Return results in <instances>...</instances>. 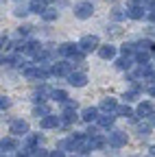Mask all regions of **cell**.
<instances>
[{
    "label": "cell",
    "instance_id": "obj_1",
    "mask_svg": "<svg viewBox=\"0 0 155 157\" xmlns=\"http://www.w3.org/2000/svg\"><path fill=\"white\" fill-rule=\"evenodd\" d=\"M76 46H79V50H83V52H92V50H99L101 42H99V37H96V35H85Z\"/></svg>",
    "mask_w": 155,
    "mask_h": 157
},
{
    "label": "cell",
    "instance_id": "obj_2",
    "mask_svg": "<svg viewBox=\"0 0 155 157\" xmlns=\"http://www.w3.org/2000/svg\"><path fill=\"white\" fill-rule=\"evenodd\" d=\"M127 140H129L127 133H125V131H118V129L111 131V133L107 135V142H109V146H114V148H122V146L127 144Z\"/></svg>",
    "mask_w": 155,
    "mask_h": 157
},
{
    "label": "cell",
    "instance_id": "obj_3",
    "mask_svg": "<svg viewBox=\"0 0 155 157\" xmlns=\"http://www.w3.org/2000/svg\"><path fill=\"white\" fill-rule=\"evenodd\" d=\"M92 13H94V5L92 2H79L74 7V15L79 20H87V17H92Z\"/></svg>",
    "mask_w": 155,
    "mask_h": 157
},
{
    "label": "cell",
    "instance_id": "obj_4",
    "mask_svg": "<svg viewBox=\"0 0 155 157\" xmlns=\"http://www.w3.org/2000/svg\"><path fill=\"white\" fill-rule=\"evenodd\" d=\"M9 129H11V135H26L29 133V122L22 120V118H17V120H13L9 124Z\"/></svg>",
    "mask_w": 155,
    "mask_h": 157
},
{
    "label": "cell",
    "instance_id": "obj_5",
    "mask_svg": "<svg viewBox=\"0 0 155 157\" xmlns=\"http://www.w3.org/2000/svg\"><path fill=\"white\" fill-rule=\"evenodd\" d=\"M68 83L72 87H83L87 83V74L85 72H70L68 74Z\"/></svg>",
    "mask_w": 155,
    "mask_h": 157
},
{
    "label": "cell",
    "instance_id": "obj_6",
    "mask_svg": "<svg viewBox=\"0 0 155 157\" xmlns=\"http://www.w3.org/2000/svg\"><path fill=\"white\" fill-rule=\"evenodd\" d=\"M146 13H149V9H146L144 5H131V7L127 9V15H129L131 20H142Z\"/></svg>",
    "mask_w": 155,
    "mask_h": 157
},
{
    "label": "cell",
    "instance_id": "obj_7",
    "mask_svg": "<svg viewBox=\"0 0 155 157\" xmlns=\"http://www.w3.org/2000/svg\"><path fill=\"white\" fill-rule=\"evenodd\" d=\"M72 61H57L55 66H52V74L55 76H68L70 72H72V66H70Z\"/></svg>",
    "mask_w": 155,
    "mask_h": 157
},
{
    "label": "cell",
    "instance_id": "obj_8",
    "mask_svg": "<svg viewBox=\"0 0 155 157\" xmlns=\"http://www.w3.org/2000/svg\"><path fill=\"white\" fill-rule=\"evenodd\" d=\"M57 127H61V116L57 118V116H52V113H48V116H44L42 118V129H57Z\"/></svg>",
    "mask_w": 155,
    "mask_h": 157
},
{
    "label": "cell",
    "instance_id": "obj_9",
    "mask_svg": "<svg viewBox=\"0 0 155 157\" xmlns=\"http://www.w3.org/2000/svg\"><path fill=\"white\" fill-rule=\"evenodd\" d=\"M81 120L87 122V124L96 122V120H99V109H96V107H87V109H83V111H81Z\"/></svg>",
    "mask_w": 155,
    "mask_h": 157
},
{
    "label": "cell",
    "instance_id": "obj_10",
    "mask_svg": "<svg viewBox=\"0 0 155 157\" xmlns=\"http://www.w3.org/2000/svg\"><path fill=\"white\" fill-rule=\"evenodd\" d=\"M99 57L101 59H105V61H109V59H114L116 57V46H111V44H105V46H99Z\"/></svg>",
    "mask_w": 155,
    "mask_h": 157
},
{
    "label": "cell",
    "instance_id": "obj_11",
    "mask_svg": "<svg viewBox=\"0 0 155 157\" xmlns=\"http://www.w3.org/2000/svg\"><path fill=\"white\" fill-rule=\"evenodd\" d=\"M114 122H116V118H114L111 113H103L99 120H96L99 129H111V127H114Z\"/></svg>",
    "mask_w": 155,
    "mask_h": 157
},
{
    "label": "cell",
    "instance_id": "obj_12",
    "mask_svg": "<svg viewBox=\"0 0 155 157\" xmlns=\"http://www.w3.org/2000/svg\"><path fill=\"white\" fill-rule=\"evenodd\" d=\"M135 113H138L140 118H149V116L153 113V105H151L149 101H142L138 107H135Z\"/></svg>",
    "mask_w": 155,
    "mask_h": 157
},
{
    "label": "cell",
    "instance_id": "obj_13",
    "mask_svg": "<svg viewBox=\"0 0 155 157\" xmlns=\"http://www.w3.org/2000/svg\"><path fill=\"white\" fill-rule=\"evenodd\" d=\"M116 109H118V103H116V98H111V96L105 98V101L101 103V111L103 113H114Z\"/></svg>",
    "mask_w": 155,
    "mask_h": 157
},
{
    "label": "cell",
    "instance_id": "obj_14",
    "mask_svg": "<svg viewBox=\"0 0 155 157\" xmlns=\"http://www.w3.org/2000/svg\"><path fill=\"white\" fill-rule=\"evenodd\" d=\"M29 9H31V13H44L48 7H46V0H31L29 2Z\"/></svg>",
    "mask_w": 155,
    "mask_h": 157
},
{
    "label": "cell",
    "instance_id": "obj_15",
    "mask_svg": "<svg viewBox=\"0 0 155 157\" xmlns=\"http://www.w3.org/2000/svg\"><path fill=\"white\" fill-rule=\"evenodd\" d=\"M76 48H79V46H74V44L66 42V44H61V46H59V55H64V57H72V55L76 52Z\"/></svg>",
    "mask_w": 155,
    "mask_h": 157
},
{
    "label": "cell",
    "instance_id": "obj_16",
    "mask_svg": "<svg viewBox=\"0 0 155 157\" xmlns=\"http://www.w3.org/2000/svg\"><path fill=\"white\" fill-rule=\"evenodd\" d=\"M140 92H142V85H138V83H135L129 92H125V101L129 103V101H135V98H138L140 96Z\"/></svg>",
    "mask_w": 155,
    "mask_h": 157
},
{
    "label": "cell",
    "instance_id": "obj_17",
    "mask_svg": "<svg viewBox=\"0 0 155 157\" xmlns=\"http://www.w3.org/2000/svg\"><path fill=\"white\" fill-rule=\"evenodd\" d=\"M149 55H151V50H146V48H138L135 50V55H133V59L138 63H146L149 61Z\"/></svg>",
    "mask_w": 155,
    "mask_h": 157
},
{
    "label": "cell",
    "instance_id": "obj_18",
    "mask_svg": "<svg viewBox=\"0 0 155 157\" xmlns=\"http://www.w3.org/2000/svg\"><path fill=\"white\" fill-rule=\"evenodd\" d=\"M0 148H2V155H5V153H9V151H15V148H17V144L11 140V137H5V140L0 142Z\"/></svg>",
    "mask_w": 155,
    "mask_h": 157
},
{
    "label": "cell",
    "instance_id": "obj_19",
    "mask_svg": "<svg viewBox=\"0 0 155 157\" xmlns=\"http://www.w3.org/2000/svg\"><path fill=\"white\" fill-rule=\"evenodd\" d=\"M50 98H52V101H57V103H66V101H68V94H66L64 90H52V92H50Z\"/></svg>",
    "mask_w": 155,
    "mask_h": 157
},
{
    "label": "cell",
    "instance_id": "obj_20",
    "mask_svg": "<svg viewBox=\"0 0 155 157\" xmlns=\"http://www.w3.org/2000/svg\"><path fill=\"white\" fill-rule=\"evenodd\" d=\"M116 68H118V70H131V59H129V55L120 57L118 61H116Z\"/></svg>",
    "mask_w": 155,
    "mask_h": 157
},
{
    "label": "cell",
    "instance_id": "obj_21",
    "mask_svg": "<svg viewBox=\"0 0 155 157\" xmlns=\"http://www.w3.org/2000/svg\"><path fill=\"white\" fill-rule=\"evenodd\" d=\"M151 129H153V127H151V122H149V124H146V122H135V131H138L140 135H149V133H151Z\"/></svg>",
    "mask_w": 155,
    "mask_h": 157
},
{
    "label": "cell",
    "instance_id": "obj_22",
    "mask_svg": "<svg viewBox=\"0 0 155 157\" xmlns=\"http://www.w3.org/2000/svg\"><path fill=\"white\" fill-rule=\"evenodd\" d=\"M48 113H50V111H48L46 105H37V107L33 109V116H35V118H44V116H48Z\"/></svg>",
    "mask_w": 155,
    "mask_h": 157
},
{
    "label": "cell",
    "instance_id": "obj_23",
    "mask_svg": "<svg viewBox=\"0 0 155 157\" xmlns=\"http://www.w3.org/2000/svg\"><path fill=\"white\" fill-rule=\"evenodd\" d=\"M57 15H59V13H57L55 9H46V11L42 13V17L46 20V22H52V20H57Z\"/></svg>",
    "mask_w": 155,
    "mask_h": 157
},
{
    "label": "cell",
    "instance_id": "obj_24",
    "mask_svg": "<svg viewBox=\"0 0 155 157\" xmlns=\"http://www.w3.org/2000/svg\"><path fill=\"white\" fill-rule=\"evenodd\" d=\"M138 48H146V50H151V52H153V50H155V44L151 42V39H142V42L138 44Z\"/></svg>",
    "mask_w": 155,
    "mask_h": 157
},
{
    "label": "cell",
    "instance_id": "obj_25",
    "mask_svg": "<svg viewBox=\"0 0 155 157\" xmlns=\"http://www.w3.org/2000/svg\"><path fill=\"white\" fill-rule=\"evenodd\" d=\"M26 11H31V9H26V7H15L13 15H17V17H24V15H29Z\"/></svg>",
    "mask_w": 155,
    "mask_h": 157
},
{
    "label": "cell",
    "instance_id": "obj_26",
    "mask_svg": "<svg viewBox=\"0 0 155 157\" xmlns=\"http://www.w3.org/2000/svg\"><path fill=\"white\" fill-rule=\"evenodd\" d=\"M33 155H37V157H46V155H50L46 148H42V146H35L33 148Z\"/></svg>",
    "mask_w": 155,
    "mask_h": 157
},
{
    "label": "cell",
    "instance_id": "obj_27",
    "mask_svg": "<svg viewBox=\"0 0 155 157\" xmlns=\"http://www.w3.org/2000/svg\"><path fill=\"white\" fill-rule=\"evenodd\" d=\"M111 15H114V20H122V17H125V11H122V9H114Z\"/></svg>",
    "mask_w": 155,
    "mask_h": 157
},
{
    "label": "cell",
    "instance_id": "obj_28",
    "mask_svg": "<svg viewBox=\"0 0 155 157\" xmlns=\"http://www.w3.org/2000/svg\"><path fill=\"white\" fill-rule=\"evenodd\" d=\"M9 105H11V101H9L7 96H2V98H0V109H7Z\"/></svg>",
    "mask_w": 155,
    "mask_h": 157
},
{
    "label": "cell",
    "instance_id": "obj_29",
    "mask_svg": "<svg viewBox=\"0 0 155 157\" xmlns=\"http://www.w3.org/2000/svg\"><path fill=\"white\" fill-rule=\"evenodd\" d=\"M146 94L155 98V83H149V85H146Z\"/></svg>",
    "mask_w": 155,
    "mask_h": 157
},
{
    "label": "cell",
    "instance_id": "obj_30",
    "mask_svg": "<svg viewBox=\"0 0 155 157\" xmlns=\"http://www.w3.org/2000/svg\"><path fill=\"white\" fill-rule=\"evenodd\" d=\"M17 33H20V35H29V33H31V26H20V29H17Z\"/></svg>",
    "mask_w": 155,
    "mask_h": 157
},
{
    "label": "cell",
    "instance_id": "obj_31",
    "mask_svg": "<svg viewBox=\"0 0 155 157\" xmlns=\"http://www.w3.org/2000/svg\"><path fill=\"white\" fill-rule=\"evenodd\" d=\"M50 155H52V157H64L66 153H64V151H55V153H50Z\"/></svg>",
    "mask_w": 155,
    "mask_h": 157
},
{
    "label": "cell",
    "instance_id": "obj_32",
    "mask_svg": "<svg viewBox=\"0 0 155 157\" xmlns=\"http://www.w3.org/2000/svg\"><path fill=\"white\" fill-rule=\"evenodd\" d=\"M149 118H151V120H149V122H151V127H155V111H153V113H151Z\"/></svg>",
    "mask_w": 155,
    "mask_h": 157
},
{
    "label": "cell",
    "instance_id": "obj_33",
    "mask_svg": "<svg viewBox=\"0 0 155 157\" xmlns=\"http://www.w3.org/2000/svg\"><path fill=\"white\" fill-rule=\"evenodd\" d=\"M149 153H151V155H155V146H151V148H149Z\"/></svg>",
    "mask_w": 155,
    "mask_h": 157
},
{
    "label": "cell",
    "instance_id": "obj_34",
    "mask_svg": "<svg viewBox=\"0 0 155 157\" xmlns=\"http://www.w3.org/2000/svg\"><path fill=\"white\" fill-rule=\"evenodd\" d=\"M153 57H155V50H153Z\"/></svg>",
    "mask_w": 155,
    "mask_h": 157
}]
</instances>
